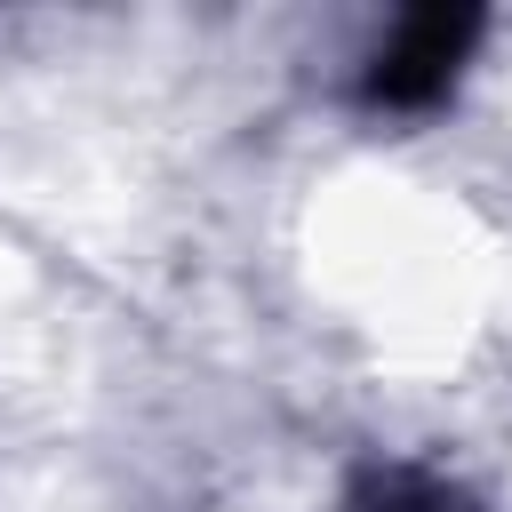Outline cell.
Here are the masks:
<instances>
[{"instance_id": "cell-2", "label": "cell", "mask_w": 512, "mask_h": 512, "mask_svg": "<svg viewBox=\"0 0 512 512\" xmlns=\"http://www.w3.org/2000/svg\"><path fill=\"white\" fill-rule=\"evenodd\" d=\"M360 512H456L432 480H416V472H384L376 488H368V504Z\"/></svg>"}, {"instance_id": "cell-1", "label": "cell", "mask_w": 512, "mask_h": 512, "mask_svg": "<svg viewBox=\"0 0 512 512\" xmlns=\"http://www.w3.org/2000/svg\"><path fill=\"white\" fill-rule=\"evenodd\" d=\"M472 40H480V16H472V8H416V16H400V32L376 48V64H368V80H360L368 104H384V112H424V104H440Z\"/></svg>"}]
</instances>
